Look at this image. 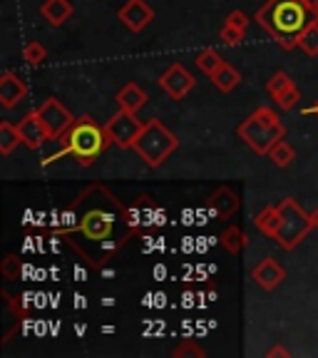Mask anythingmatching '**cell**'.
<instances>
[{
    "label": "cell",
    "mask_w": 318,
    "mask_h": 358,
    "mask_svg": "<svg viewBox=\"0 0 318 358\" xmlns=\"http://www.w3.org/2000/svg\"><path fill=\"white\" fill-rule=\"evenodd\" d=\"M179 147V140L174 137V132L159 120H147L145 127H142L140 137L134 140L132 150L140 155V159L147 167H159L169 159L174 150Z\"/></svg>",
    "instance_id": "277c9868"
},
{
    "label": "cell",
    "mask_w": 318,
    "mask_h": 358,
    "mask_svg": "<svg viewBox=\"0 0 318 358\" xmlns=\"http://www.w3.org/2000/svg\"><path fill=\"white\" fill-rule=\"evenodd\" d=\"M35 112H38L40 122L45 124V129L50 134V140H60L62 134L73 127V122H75L73 112L67 110L57 97H48Z\"/></svg>",
    "instance_id": "52a82bcc"
},
{
    "label": "cell",
    "mask_w": 318,
    "mask_h": 358,
    "mask_svg": "<svg viewBox=\"0 0 318 358\" xmlns=\"http://www.w3.org/2000/svg\"><path fill=\"white\" fill-rule=\"evenodd\" d=\"M117 105H120V110H127V112H140L142 107L150 102V97H147V92L140 87L137 83H127L122 90L117 92Z\"/></svg>",
    "instance_id": "9a60e30c"
},
{
    "label": "cell",
    "mask_w": 318,
    "mask_h": 358,
    "mask_svg": "<svg viewBox=\"0 0 318 358\" xmlns=\"http://www.w3.org/2000/svg\"><path fill=\"white\" fill-rule=\"evenodd\" d=\"M219 38H222L226 45H239V43H244L246 30L236 28V25H229V22H224L222 30H219Z\"/></svg>",
    "instance_id": "484cf974"
},
{
    "label": "cell",
    "mask_w": 318,
    "mask_h": 358,
    "mask_svg": "<svg viewBox=\"0 0 318 358\" xmlns=\"http://www.w3.org/2000/svg\"><path fill=\"white\" fill-rule=\"evenodd\" d=\"M266 356H268V358H274V356H291V353L286 351L284 346H274L271 351H266Z\"/></svg>",
    "instance_id": "4dcf8cb0"
},
{
    "label": "cell",
    "mask_w": 318,
    "mask_h": 358,
    "mask_svg": "<svg viewBox=\"0 0 318 358\" xmlns=\"http://www.w3.org/2000/svg\"><path fill=\"white\" fill-rule=\"evenodd\" d=\"M298 48L311 57L318 55V20L311 22V25L298 35Z\"/></svg>",
    "instance_id": "7402d4cb"
},
{
    "label": "cell",
    "mask_w": 318,
    "mask_h": 358,
    "mask_svg": "<svg viewBox=\"0 0 318 358\" xmlns=\"http://www.w3.org/2000/svg\"><path fill=\"white\" fill-rule=\"evenodd\" d=\"M254 20L266 30L284 50L298 48V35L318 20L313 0H266Z\"/></svg>",
    "instance_id": "6da1fadb"
},
{
    "label": "cell",
    "mask_w": 318,
    "mask_h": 358,
    "mask_svg": "<svg viewBox=\"0 0 318 358\" xmlns=\"http://www.w3.org/2000/svg\"><path fill=\"white\" fill-rule=\"evenodd\" d=\"M105 127H107V134H110L112 145L120 147V150H132L134 140L140 137L145 122L137 120V112L120 110L117 115H112V117L107 120Z\"/></svg>",
    "instance_id": "8992f818"
},
{
    "label": "cell",
    "mask_w": 318,
    "mask_h": 358,
    "mask_svg": "<svg viewBox=\"0 0 318 358\" xmlns=\"http://www.w3.org/2000/svg\"><path fill=\"white\" fill-rule=\"evenodd\" d=\"M214 83V87L219 90V92H224V95H229L231 90L236 87V85L241 83V75H239V70H234V67L229 65V62H224L222 67H219L217 73L209 78Z\"/></svg>",
    "instance_id": "ac0fdd59"
},
{
    "label": "cell",
    "mask_w": 318,
    "mask_h": 358,
    "mask_svg": "<svg viewBox=\"0 0 318 358\" xmlns=\"http://www.w3.org/2000/svg\"><path fill=\"white\" fill-rule=\"evenodd\" d=\"M279 224H281V209L279 207H263L261 212L254 217V227H256L261 234L271 236V239H274L276 231H279Z\"/></svg>",
    "instance_id": "e0dca14e"
},
{
    "label": "cell",
    "mask_w": 318,
    "mask_h": 358,
    "mask_svg": "<svg viewBox=\"0 0 318 358\" xmlns=\"http://www.w3.org/2000/svg\"><path fill=\"white\" fill-rule=\"evenodd\" d=\"M110 145H112V140H110V134H107L105 124H97L89 115H82L80 120H75L73 127L62 134L60 150L48 157L45 164L55 162L57 157L73 155L82 167H89Z\"/></svg>",
    "instance_id": "7a4b0ae2"
},
{
    "label": "cell",
    "mask_w": 318,
    "mask_h": 358,
    "mask_svg": "<svg viewBox=\"0 0 318 358\" xmlns=\"http://www.w3.org/2000/svg\"><path fill=\"white\" fill-rule=\"evenodd\" d=\"M22 57H25L28 65H40V62L48 57V50L43 48V43L30 40V43H25V48H22Z\"/></svg>",
    "instance_id": "cb8c5ba5"
},
{
    "label": "cell",
    "mask_w": 318,
    "mask_h": 358,
    "mask_svg": "<svg viewBox=\"0 0 318 358\" xmlns=\"http://www.w3.org/2000/svg\"><path fill=\"white\" fill-rule=\"evenodd\" d=\"M20 132H17L15 124L10 122H0V155H10L17 145H20Z\"/></svg>",
    "instance_id": "ffe728a7"
},
{
    "label": "cell",
    "mask_w": 318,
    "mask_h": 358,
    "mask_svg": "<svg viewBox=\"0 0 318 358\" xmlns=\"http://www.w3.org/2000/svg\"><path fill=\"white\" fill-rule=\"evenodd\" d=\"M25 95H28V83L20 75L13 70H6L0 75V105L6 110H13L17 102L25 100Z\"/></svg>",
    "instance_id": "8fae6325"
},
{
    "label": "cell",
    "mask_w": 318,
    "mask_h": 358,
    "mask_svg": "<svg viewBox=\"0 0 318 358\" xmlns=\"http://www.w3.org/2000/svg\"><path fill=\"white\" fill-rule=\"evenodd\" d=\"M112 227H115L112 214H107L105 209H89V212L80 219V224L75 229L82 231L89 241H105V239H110Z\"/></svg>",
    "instance_id": "9c48e42d"
},
{
    "label": "cell",
    "mask_w": 318,
    "mask_h": 358,
    "mask_svg": "<svg viewBox=\"0 0 318 358\" xmlns=\"http://www.w3.org/2000/svg\"><path fill=\"white\" fill-rule=\"evenodd\" d=\"M294 155H296V152H294V147H291L289 142L281 140L279 145L271 147V152H268L266 157L276 164V167H289V164L294 162Z\"/></svg>",
    "instance_id": "603a6c76"
},
{
    "label": "cell",
    "mask_w": 318,
    "mask_h": 358,
    "mask_svg": "<svg viewBox=\"0 0 318 358\" xmlns=\"http://www.w3.org/2000/svg\"><path fill=\"white\" fill-rule=\"evenodd\" d=\"M279 209H281V224H279V231H276L274 239L279 241L281 249L291 252V249H296L306 234L313 229V222H311V214H306L301 207H298L296 199H286L279 201Z\"/></svg>",
    "instance_id": "5b68a950"
},
{
    "label": "cell",
    "mask_w": 318,
    "mask_h": 358,
    "mask_svg": "<svg viewBox=\"0 0 318 358\" xmlns=\"http://www.w3.org/2000/svg\"><path fill=\"white\" fill-rule=\"evenodd\" d=\"M311 222H313V227H318V209H313L311 212Z\"/></svg>",
    "instance_id": "d6a6232c"
},
{
    "label": "cell",
    "mask_w": 318,
    "mask_h": 358,
    "mask_svg": "<svg viewBox=\"0 0 318 358\" xmlns=\"http://www.w3.org/2000/svg\"><path fill=\"white\" fill-rule=\"evenodd\" d=\"M17 132H20V140L25 147H30V150H40V147L45 145V142L50 140V134H48V129H45V124L40 122L38 112H28L25 117L20 120V122L15 124Z\"/></svg>",
    "instance_id": "7c38bea8"
},
{
    "label": "cell",
    "mask_w": 318,
    "mask_h": 358,
    "mask_svg": "<svg viewBox=\"0 0 318 358\" xmlns=\"http://www.w3.org/2000/svg\"><path fill=\"white\" fill-rule=\"evenodd\" d=\"M313 6H316V10H318V0H313Z\"/></svg>",
    "instance_id": "836d02e7"
},
{
    "label": "cell",
    "mask_w": 318,
    "mask_h": 358,
    "mask_svg": "<svg viewBox=\"0 0 318 358\" xmlns=\"http://www.w3.org/2000/svg\"><path fill=\"white\" fill-rule=\"evenodd\" d=\"M252 279L256 281L263 291H274V289H279V284L286 279V268L281 266L276 259L266 257L263 262H259L256 266L252 268Z\"/></svg>",
    "instance_id": "4fadbf2b"
},
{
    "label": "cell",
    "mask_w": 318,
    "mask_h": 358,
    "mask_svg": "<svg viewBox=\"0 0 318 358\" xmlns=\"http://www.w3.org/2000/svg\"><path fill=\"white\" fill-rule=\"evenodd\" d=\"M159 85H162V90L172 97V100H185V97L191 92V87H194V78L187 73L185 65L174 62V65H169L162 73Z\"/></svg>",
    "instance_id": "ba28073f"
},
{
    "label": "cell",
    "mask_w": 318,
    "mask_h": 358,
    "mask_svg": "<svg viewBox=\"0 0 318 358\" xmlns=\"http://www.w3.org/2000/svg\"><path fill=\"white\" fill-rule=\"evenodd\" d=\"M236 134H239V140L246 142V147L254 150L256 155H268L271 147L284 140L286 127L271 107H259L256 112H252V115L236 127Z\"/></svg>",
    "instance_id": "3957f363"
},
{
    "label": "cell",
    "mask_w": 318,
    "mask_h": 358,
    "mask_svg": "<svg viewBox=\"0 0 318 358\" xmlns=\"http://www.w3.org/2000/svg\"><path fill=\"white\" fill-rule=\"evenodd\" d=\"M40 15L50 25H62L67 17L73 15V3L70 0H45L40 6Z\"/></svg>",
    "instance_id": "2e32d148"
},
{
    "label": "cell",
    "mask_w": 318,
    "mask_h": 358,
    "mask_svg": "<svg viewBox=\"0 0 318 358\" xmlns=\"http://www.w3.org/2000/svg\"><path fill=\"white\" fill-rule=\"evenodd\" d=\"M303 115H318V102H313L311 107H306V110H303Z\"/></svg>",
    "instance_id": "1f68e13d"
},
{
    "label": "cell",
    "mask_w": 318,
    "mask_h": 358,
    "mask_svg": "<svg viewBox=\"0 0 318 358\" xmlns=\"http://www.w3.org/2000/svg\"><path fill=\"white\" fill-rule=\"evenodd\" d=\"M196 67H199L201 73L204 75H209V78H212L214 73H217L219 67L224 65V57L219 55L217 50H201L199 55H196Z\"/></svg>",
    "instance_id": "44dd1931"
},
{
    "label": "cell",
    "mask_w": 318,
    "mask_h": 358,
    "mask_svg": "<svg viewBox=\"0 0 318 358\" xmlns=\"http://www.w3.org/2000/svg\"><path fill=\"white\" fill-rule=\"evenodd\" d=\"M298 100H301V92H298V87H296V85H291V87L286 90L284 95H279V97H276V102H279V107H281V110H294V107L298 105Z\"/></svg>",
    "instance_id": "4316f807"
},
{
    "label": "cell",
    "mask_w": 318,
    "mask_h": 358,
    "mask_svg": "<svg viewBox=\"0 0 318 358\" xmlns=\"http://www.w3.org/2000/svg\"><path fill=\"white\" fill-rule=\"evenodd\" d=\"M291 85H294V83H291L289 75H286V73H276L274 78L268 80L266 90H268V95H271V97H274V100H276V97H279V95H284V92L291 87Z\"/></svg>",
    "instance_id": "d4e9b609"
},
{
    "label": "cell",
    "mask_w": 318,
    "mask_h": 358,
    "mask_svg": "<svg viewBox=\"0 0 318 358\" xmlns=\"http://www.w3.org/2000/svg\"><path fill=\"white\" fill-rule=\"evenodd\" d=\"M3 274H6V279H17L20 276V262H17L15 254H8V259L3 262Z\"/></svg>",
    "instance_id": "83f0119b"
},
{
    "label": "cell",
    "mask_w": 318,
    "mask_h": 358,
    "mask_svg": "<svg viewBox=\"0 0 318 358\" xmlns=\"http://www.w3.org/2000/svg\"><path fill=\"white\" fill-rule=\"evenodd\" d=\"M174 356H204V348L196 346L194 341H185L182 346L174 348Z\"/></svg>",
    "instance_id": "f1b7e54d"
},
{
    "label": "cell",
    "mask_w": 318,
    "mask_h": 358,
    "mask_svg": "<svg viewBox=\"0 0 318 358\" xmlns=\"http://www.w3.org/2000/svg\"><path fill=\"white\" fill-rule=\"evenodd\" d=\"M117 17L124 22V25H127V30H132V33H140V30H145L147 25L152 22L154 10L150 8V3H147V0H127V3H124V8H120Z\"/></svg>",
    "instance_id": "30bf717a"
},
{
    "label": "cell",
    "mask_w": 318,
    "mask_h": 358,
    "mask_svg": "<svg viewBox=\"0 0 318 358\" xmlns=\"http://www.w3.org/2000/svg\"><path fill=\"white\" fill-rule=\"evenodd\" d=\"M246 244H249V239H246V234L236 227V224H229V227L222 231V246L226 249V252L241 254L246 249Z\"/></svg>",
    "instance_id": "d6986e66"
},
{
    "label": "cell",
    "mask_w": 318,
    "mask_h": 358,
    "mask_svg": "<svg viewBox=\"0 0 318 358\" xmlns=\"http://www.w3.org/2000/svg\"><path fill=\"white\" fill-rule=\"evenodd\" d=\"M224 22H229V25H236V28H241V30L249 28V17H246V13H241V10H231L229 17H226Z\"/></svg>",
    "instance_id": "f546056e"
},
{
    "label": "cell",
    "mask_w": 318,
    "mask_h": 358,
    "mask_svg": "<svg viewBox=\"0 0 318 358\" xmlns=\"http://www.w3.org/2000/svg\"><path fill=\"white\" fill-rule=\"evenodd\" d=\"M207 207H209V212H212L214 217L231 219L236 214V209H239V196H236L226 185L217 187V189L212 192V196L207 199Z\"/></svg>",
    "instance_id": "5bb4252c"
}]
</instances>
